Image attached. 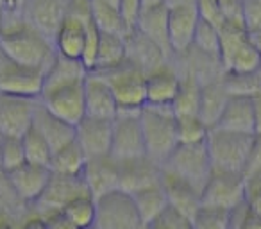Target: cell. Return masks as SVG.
Instances as JSON below:
<instances>
[{
	"label": "cell",
	"instance_id": "obj_9",
	"mask_svg": "<svg viewBox=\"0 0 261 229\" xmlns=\"http://www.w3.org/2000/svg\"><path fill=\"white\" fill-rule=\"evenodd\" d=\"M247 200L245 177L238 172L213 170L200 193V206L231 211Z\"/></svg>",
	"mask_w": 261,
	"mask_h": 229
},
{
	"label": "cell",
	"instance_id": "obj_47",
	"mask_svg": "<svg viewBox=\"0 0 261 229\" xmlns=\"http://www.w3.org/2000/svg\"><path fill=\"white\" fill-rule=\"evenodd\" d=\"M254 106V135L261 136V90L252 95Z\"/></svg>",
	"mask_w": 261,
	"mask_h": 229
},
{
	"label": "cell",
	"instance_id": "obj_55",
	"mask_svg": "<svg viewBox=\"0 0 261 229\" xmlns=\"http://www.w3.org/2000/svg\"><path fill=\"white\" fill-rule=\"evenodd\" d=\"M0 147H2V135H0ZM0 172H2V167H0Z\"/></svg>",
	"mask_w": 261,
	"mask_h": 229
},
{
	"label": "cell",
	"instance_id": "obj_33",
	"mask_svg": "<svg viewBox=\"0 0 261 229\" xmlns=\"http://www.w3.org/2000/svg\"><path fill=\"white\" fill-rule=\"evenodd\" d=\"M200 90H202V83L195 73H181V86H179L177 95L172 102V109H174L175 117L199 115Z\"/></svg>",
	"mask_w": 261,
	"mask_h": 229
},
{
	"label": "cell",
	"instance_id": "obj_28",
	"mask_svg": "<svg viewBox=\"0 0 261 229\" xmlns=\"http://www.w3.org/2000/svg\"><path fill=\"white\" fill-rule=\"evenodd\" d=\"M229 91L225 88L224 75L202 83L200 90V104H199V117L207 128H215L220 120V115L225 108V102L229 98Z\"/></svg>",
	"mask_w": 261,
	"mask_h": 229
},
{
	"label": "cell",
	"instance_id": "obj_26",
	"mask_svg": "<svg viewBox=\"0 0 261 229\" xmlns=\"http://www.w3.org/2000/svg\"><path fill=\"white\" fill-rule=\"evenodd\" d=\"M136 29L145 34L149 40H152L158 47L163 50L167 58H174L168 40V9L165 4H158L152 8H145L140 15Z\"/></svg>",
	"mask_w": 261,
	"mask_h": 229
},
{
	"label": "cell",
	"instance_id": "obj_18",
	"mask_svg": "<svg viewBox=\"0 0 261 229\" xmlns=\"http://www.w3.org/2000/svg\"><path fill=\"white\" fill-rule=\"evenodd\" d=\"M83 179L91 195L97 197L120 188V163L109 154L88 158L83 170Z\"/></svg>",
	"mask_w": 261,
	"mask_h": 229
},
{
	"label": "cell",
	"instance_id": "obj_51",
	"mask_svg": "<svg viewBox=\"0 0 261 229\" xmlns=\"http://www.w3.org/2000/svg\"><path fill=\"white\" fill-rule=\"evenodd\" d=\"M0 229H16V227L4 217V215H0Z\"/></svg>",
	"mask_w": 261,
	"mask_h": 229
},
{
	"label": "cell",
	"instance_id": "obj_17",
	"mask_svg": "<svg viewBox=\"0 0 261 229\" xmlns=\"http://www.w3.org/2000/svg\"><path fill=\"white\" fill-rule=\"evenodd\" d=\"M200 15L197 6H181L168 9V40L174 56H181L192 48Z\"/></svg>",
	"mask_w": 261,
	"mask_h": 229
},
{
	"label": "cell",
	"instance_id": "obj_31",
	"mask_svg": "<svg viewBox=\"0 0 261 229\" xmlns=\"http://www.w3.org/2000/svg\"><path fill=\"white\" fill-rule=\"evenodd\" d=\"M127 59V41L122 34L100 33L98 38L97 58H95L93 70L97 72H108L116 68Z\"/></svg>",
	"mask_w": 261,
	"mask_h": 229
},
{
	"label": "cell",
	"instance_id": "obj_41",
	"mask_svg": "<svg viewBox=\"0 0 261 229\" xmlns=\"http://www.w3.org/2000/svg\"><path fill=\"white\" fill-rule=\"evenodd\" d=\"M147 229H195V227H193L192 218L185 217L179 211H175L174 208L168 206L167 211Z\"/></svg>",
	"mask_w": 261,
	"mask_h": 229
},
{
	"label": "cell",
	"instance_id": "obj_10",
	"mask_svg": "<svg viewBox=\"0 0 261 229\" xmlns=\"http://www.w3.org/2000/svg\"><path fill=\"white\" fill-rule=\"evenodd\" d=\"M40 100L52 115L72 125H77L86 117L84 81H77V83H70L45 91L40 95Z\"/></svg>",
	"mask_w": 261,
	"mask_h": 229
},
{
	"label": "cell",
	"instance_id": "obj_6",
	"mask_svg": "<svg viewBox=\"0 0 261 229\" xmlns=\"http://www.w3.org/2000/svg\"><path fill=\"white\" fill-rule=\"evenodd\" d=\"M93 229H145V225L133 195L118 188L97 197Z\"/></svg>",
	"mask_w": 261,
	"mask_h": 229
},
{
	"label": "cell",
	"instance_id": "obj_25",
	"mask_svg": "<svg viewBox=\"0 0 261 229\" xmlns=\"http://www.w3.org/2000/svg\"><path fill=\"white\" fill-rule=\"evenodd\" d=\"M161 183H163V188L167 192L168 206L193 220V217L200 208V193L192 185L175 177L170 172L163 170Z\"/></svg>",
	"mask_w": 261,
	"mask_h": 229
},
{
	"label": "cell",
	"instance_id": "obj_21",
	"mask_svg": "<svg viewBox=\"0 0 261 229\" xmlns=\"http://www.w3.org/2000/svg\"><path fill=\"white\" fill-rule=\"evenodd\" d=\"M161 177L163 168L147 156L120 163V190L123 192L135 193L147 186L158 185Z\"/></svg>",
	"mask_w": 261,
	"mask_h": 229
},
{
	"label": "cell",
	"instance_id": "obj_37",
	"mask_svg": "<svg viewBox=\"0 0 261 229\" xmlns=\"http://www.w3.org/2000/svg\"><path fill=\"white\" fill-rule=\"evenodd\" d=\"M192 48L206 56H211V58H218V52H220V31H218V27L200 18Z\"/></svg>",
	"mask_w": 261,
	"mask_h": 229
},
{
	"label": "cell",
	"instance_id": "obj_4",
	"mask_svg": "<svg viewBox=\"0 0 261 229\" xmlns=\"http://www.w3.org/2000/svg\"><path fill=\"white\" fill-rule=\"evenodd\" d=\"M254 135L225 131L220 128H211L206 138L207 154H210L213 170L238 172L242 174L252 145Z\"/></svg>",
	"mask_w": 261,
	"mask_h": 229
},
{
	"label": "cell",
	"instance_id": "obj_24",
	"mask_svg": "<svg viewBox=\"0 0 261 229\" xmlns=\"http://www.w3.org/2000/svg\"><path fill=\"white\" fill-rule=\"evenodd\" d=\"M215 128L254 135L252 95H229L224 111L220 115V120Z\"/></svg>",
	"mask_w": 261,
	"mask_h": 229
},
{
	"label": "cell",
	"instance_id": "obj_19",
	"mask_svg": "<svg viewBox=\"0 0 261 229\" xmlns=\"http://www.w3.org/2000/svg\"><path fill=\"white\" fill-rule=\"evenodd\" d=\"M147 104L172 106L181 86V72L170 63V59L147 72Z\"/></svg>",
	"mask_w": 261,
	"mask_h": 229
},
{
	"label": "cell",
	"instance_id": "obj_44",
	"mask_svg": "<svg viewBox=\"0 0 261 229\" xmlns=\"http://www.w3.org/2000/svg\"><path fill=\"white\" fill-rule=\"evenodd\" d=\"M197 9L202 20L220 27L225 22V13L222 9L220 0H197Z\"/></svg>",
	"mask_w": 261,
	"mask_h": 229
},
{
	"label": "cell",
	"instance_id": "obj_49",
	"mask_svg": "<svg viewBox=\"0 0 261 229\" xmlns=\"http://www.w3.org/2000/svg\"><path fill=\"white\" fill-rule=\"evenodd\" d=\"M247 200H249V206L261 217V190L259 192H254V193H250V195H247Z\"/></svg>",
	"mask_w": 261,
	"mask_h": 229
},
{
	"label": "cell",
	"instance_id": "obj_34",
	"mask_svg": "<svg viewBox=\"0 0 261 229\" xmlns=\"http://www.w3.org/2000/svg\"><path fill=\"white\" fill-rule=\"evenodd\" d=\"M61 211L79 229H93L97 217V199L91 193H81L68 200Z\"/></svg>",
	"mask_w": 261,
	"mask_h": 229
},
{
	"label": "cell",
	"instance_id": "obj_35",
	"mask_svg": "<svg viewBox=\"0 0 261 229\" xmlns=\"http://www.w3.org/2000/svg\"><path fill=\"white\" fill-rule=\"evenodd\" d=\"M91 18H93V23L100 33L127 36L122 13H120V8H116V6L102 2V0H91Z\"/></svg>",
	"mask_w": 261,
	"mask_h": 229
},
{
	"label": "cell",
	"instance_id": "obj_3",
	"mask_svg": "<svg viewBox=\"0 0 261 229\" xmlns=\"http://www.w3.org/2000/svg\"><path fill=\"white\" fill-rule=\"evenodd\" d=\"M220 52L218 59L227 73H256L261 70V56L252 34L242 22L225 20L220 27Z\"/></svg>",
	"mask_w": 261,
	"mask_h": 229
},
{
	"label": "cell",
	"instance_id": "obj_39",
	"mask_svg": "<svg viewBox=\"0 0 261 229\" xmlns=\"http://www.w3.org/2000/svg\"><path fill=\"white\" fill-rule=\"evenodd\" d=\"M25 150H23L22 136H2L0 147V167L2 172H11L22 163H25Z\"/></svg>",
	"mask_w": 261,
	"mask_h": 229
},
{
	"label": "cell",
	"instance_id": "obj_12",
	"mask_svg": "<svg viewBox=\"0 0 261 229\" xmlns=\"http://www.w3.org/2000/svg\"><path fill=\"white\" fill-rule=\"evenodd\" d=\"M81 193H90L83 175H63L52 172L47 188L40 195V199L34 202V206H36L38 215L45 217L52 211L63 210L68 200H72Z\"/></svg>",
	"mask_w": 261,
	"mask_h": 229
},
{
	"label": "cell",
	"instance_id": "obj_23",
	"mask_svg": "<svg viewBox=\"0 0 261 229\" xmlns=\"http://www.w3.org/2000/svg\"><path fill=\"white\" fill-rule=\"evenodd\" d=\"M90 23L93 22H84V20H79L75 16L66 15L63 23L59 26L58 33L54 34V40H52L56 54L81 61L84 45H86V33Z\"/></svg>",
	"mask_w": 261,
	"mask_h": 229
},
{
	"label": "cell",
	"instance_id": "obj_56",
	"mask_svg": "<svg viewBox=\"0 0 261 229\" xmlns=\"http://www.w3.org/2000/svg\"><path fill=\"white\" fill-rule=\"evenodd\" d=\"M0 215H2V213H0Z\"/></svg>",
	"mask_w": 261,
	"mask_h": 229
},
{
	"label": "cell",
	"instance_id": "obj_7",
	"mask_svg": "<svg viewBox=\"0 0 261 229\" xmlns=\"http://www.w3.org/2000/svg\"><path fill=\"white\" fill-rule=\"evenodd\" d=\"M140 111L142 109H118L116 117L113 118L109 156L115 158L118 163L147 156L140 125Z\"/></svg>",
	"mask_w": 261,
	"mask_h": 229
},
{
	"label": "cell",
	"instance_id": "obj_2",
	"mask_svg": "<svg viewBox=\"0 0 261 229\" xmlns=\"http://www.w3.org/2000/svg\"><path fill=\"white\" fill-rule=\"evenodd\" d=\"M143 142H145L147 158L163 168L174 149L179 145L177 117L172 106L145 104L140 111Z\"/></svg>",
	"mask_w": 261,
	"mask_h": 229
},
{
	"label": "cell",
	"instance_id": "obj_27",
	"mask_svg": "<svg viewBox=\"0 0 261 229\" xmlns=\"http://www.w3.org/2000/svg\"><path fill=\"white\" fill-rule=\"evenodd\" d=\"M125 41H127V59L130 63H135L145 73L170 59L163 54V50L152 40H149L138 29H135L133 33L127 34Z\"/></svg>",
	"mask_w": 261,
	"mask_h": 229
},
{
	"label": "cell",
	"instance_id": "obj_13",
	"mask_svg": "<svg viewBox=\"0 0 261 229\" xmlns=\"http://www.w3.org/2000/svg\"><path fill=\"white\" fill-rule=\"evenodd\" d=\"M38 98L0 91V135L22 136L33 124Z\"/></svg>",
	"mask_w": 261,
	"mask_h": 229
},
{
	"label": "cell",
	"instance_id": "obj_57",
	"mask_svg": "<svg viewBox=\"0 0 261 229\" xmlns=\"http://www.w3.org/2000/svg\"><path fill=\"white\" fill-rule=\"evenodd\" d=\"M22 2H23V0H22Z\"/></svg>",
	"mask_w": 261,
	"mask_h": 229
},
{
	"label": "cell",
	"instance_id": "obj_22",
	"mask_svg": "<svg viewBox=\"0 0 261 229\" xmlns=\"http://www.w3.org/2000/svg\"><path fill=\"white\" fill-rule=\"evenodd\" d=\"M33 128H36L41 135L45 136V140L50 145L52 152L58 149H61L63 145L70 143L72 140H75V125L68 124V122L61 120L56 115H52L38 98L36 108H34L33 115Z\"/></svg>",
	"mask_w": 261,
	"mask_h": 229
},
{
	"label": "cell",
	"instance_id": "obj_11",
	"mask_svg": "<svg viewBox=\"0 0 261 229\" xmlns=\"http://www.w3.org/2000/svg\"><path fill=\"white\" fill-rule=\"evenodd\" d=\"M43 70L13 63L0 52V91L40 98L43 88Z\"/></svg>",
	"mask_w": 261,
	"mask_h": 229
},
{
	"label": "cell",
	"instance_id": "obj_8",
	"mask_svg": "<svg viewBox=\"0 0 261 229\" xmlns=\"http://www.w3.org/2000/svg\"><path fill=\"white\" fill-rule=\"evenodd\" d=\"M102 73L111 86L118 109H142L147 104V73L142 68H138L135 63L125 59L116 68Z\"/></svg>",
	"mask_w": 261,
	"mask_h": 229
},
{
	"label": "cell",
	"instance_id": "obj_20",
	"mask_svg": "<svg viewBox=\"0 0 261 229\" xmlns=\"http://www.w3.org/2000/svg\"><path fill=\"white\" fill-rule=\"evenodd\" d=\"M113 135V120L95 117H84L75 125V140L83 147L88 158L109 154Z\"/></svg>",
	"mask_w": 261,
	"mask_h": 229
},
{
	"label": "cell",
	"instance_id": "obj_30",
	"mask_svg": "<svg viewBox=\"0 0 261 229\" xmlns=\"http://www.w3.org/2000/svg\"><path fill=\"white\" fill-rule=\"evenodd\" d=\"M130 195L135 199L145 229L150 227L168 208V199H167V192L163 188V183L147 186V188L138 190V192L130 193Z\"/></svg>",
	"mask_w": 261,
	"mask_h": 229
},
{
	"label": "cell",
	"instance_id": "obj_29",
	"mask_svg": "<svg viewBox=\"0 0 261 229\" xmlns=\"http://www.w3.org/2000/svg\"><path fill=\"white\" fill-rule=\"evenodd\" d=\"M88 70L79 59H70L65 56L56 54V58L52 59L50 66L45 70L43 75V88H41V93L48 90H54V88L65 86L70 83H77V81H84Z\"/></svg>",
	"mask_w": 261,
	"mask_h": 229
},
{
	"label": "cell",
	"instance_id": "obj_54",
	"mask_svg": "<svg viewBox=\"0 0 261 229\" xmlns=\"http://www.w3.org/2000/svg\"><path fill=\"white\" fill-rule=\"evenodd\" d=\"M102 2H108V4H113L116 8H120V0H102Z\"/></svg>",
	"mask_w": 261,
	"mask_h": 229
},
{
	"label": "cell",
	"instance_id": "obj_1",
	"mask_svg": "<svg viewBox=\"0 0 261 229\" xmlns=\"http://www.w3.org/2000/svg\"><path fill=\"white\" fill-rule=\"evenodd\" d=\"M0 52L13 63L43 72L56 58V48L50 38L23 18L0 26Z\"/></svg>",
	"mask_w": 261,
	"mask_h": 229
},
{
	"label": "cell",
	"instance_id": "obj_53",
	"mask_svg": "<svg viewBox=\"0 0 261 229\" xmlns=\"http://www.w3.org/2000/svg\"><path fill=\"white\" fill-rule=\"evenodd\" d=\"M252 40H254V43H256L257 50H259V56H261V31L256 34H252Z\"/></svg>",
	"mask_w": 261,
	"mask_h": 229
},
{
	"label": "cell",
	"instance_id": "obj_32",
	"mask_svg": "<svg viewBox=\"0 0 261 229\" xmlns=\"http://www.w3.org/2000/svg\"><path fill=\"white\" fill-rule=\"evenodd\" d=\"M88 156L84 154L83 147L77 140H72L70 143L63 145L61 149L52 152L50 170L54 174L63 175H83V170L86 167Z\"/></svg>",
	"mask_w": 261,
	"mask_h": 229
},
{
	"label": "cell",
	"instance_id": "obj_40",
	"mask_svg": "<svg viewBox=\"0 0 261 229\" xmlns=\"http://www.w3.org/2000/svg\"><path fill=\"white\" fill-rule=\"evenodd\" d=\"M192 222L195 229H227L229 211L218 210V208L200 206Z\"/></svg>",
	"mask_w": 261,
	"mask_h": 229
},
{
	"label": "cell",
	"instance_id": "obj_46",
	"mask_svg": "<svg viewBox=\"0 0 261 229\" xmlns=\"http://www.w3.org/2000/svg\"><path fill=\"white\" fill-rule=\"evenodd\" d=\"M45 222H47L48 229H79L61 210L59 211H52V213L45 215Z\"/></svg>",
	"mask_w": 261,
	"mask_h": 229
},
{
	"label": "cell",
	"instance_id": "obj_43",
	"mask_svg": "<svg viewBox=\"0 0 261 229\" xmlns=\"http://www.w3.org/2000/svg\"><path fill=\"white\" fill-rule=\"evenodd\" d=\"M142 11H143V0H120V13H122L127 34L136 29Z\"/></svg>",
	"mask_w": 261,
	"mask_h": 229
},
{
	"label": "cell",
	"instance_id": "obj_52",
	"mask_svg": "<svg viewBox=\"0 0 261 229\" xmlns=\"http://www.w3.org/2000/svg\"><path fill=\"white\" fill-rule=\"evenodd\" d=\"M163 4V0H143V9L145 8H152V6Z\"/></svg>",
	"mask_w": 261,
	"mask_h": 229
},
{
	"label": "cell",
	"instance_id": "obj_48",
	"mask_svg": "<svg viewBox=\"0 0 261 229\" xmlns=\"http://www.w3.org/2000/svg\"><path fill=\"white\" fill-rule=\"evenodd\" d=\"M20 229H48V227H47L45 218L38 215V217H33V218H29V220H25V224Z\"/></svg>",
	"mask_w": 261,
	"mask_h": 229
},
{
	"label": "cell",
	"instance_id": "obj_15",
	"mask_svg": "<svg viewBox=\"0 0 261 229\" xmlns=\"http://www.w3.org/2000/svg\"><path fill=\"white\" fill-rule=\"evenodd\" d=\"M84 104H86V117L106 118V120H113L116 117L118 104L102 72L91 70L84 77Z\"/></svg>",
	"mask_w": 261,
	"mask_h": 229
},
{
	"label": "cell",
	"instance_id": "obj_5",
	"mask_svg": "<svg viewBox=\"0 0 261 229\" xmlns=\"http://www.w3.org/2000/svg\"><path fill=\"white\" fill-rule=\"evenodd\" d=\"M165 172H170L175 177L182 179L192 185L199 193H202L211 172L210 154H207L206 142L204 143H179L174 152L168 156L163 165Z\"/></svg>",
	"mask_w": 261,
	"mask_h": 229
},
{
	"label": "cell",
	"instance_id": "obj_50",
	"mask_svg": "<svg viewBox=\"0 0 261 229\" xmlns=\"http://www.w3.org/2000/svg\"><path fill=\"white\" fill-rule=\"evenodd\" d=\"M163 4L167 6V9H172L181 6H197V0H163Z\"/></svg>",
	"mask_w": 261,
	"mask_h": 229
},
{
	"label": "cell",
	"instance_id": "obj_16",
	"mask_svg": "<svg viewBox=\"0 0 261 229\" xmlns=\"http://www.w3.org/2000/svg\"><path fill=\"white\" fill-rule=\"evenodd\" d=\"M68 2L70 0H23V20L54 40V34L66 16Z\"/></svg>",
	"mask_w": 261,
	"mask_h": 229
},
{
	"label": "cell",
	"instance_id": "obj_36",
	"mask_svg": "<svg viewBox=\"0 0 261 229\" xmlns=\"http://www.w3.org/2000/svg\"><path fill=\"white\" fill-rule=\"evenodd\" d=\"M22 143H23V150H25L27 161L50 167L52 149H50V145H48L47 140H45V136L41 135L36 128H33V124H31V128L22 135Z\"/></svg>",
	"mask_w": 261,
	"mask_h": 229
},
{
	"label": "cell",
	"instance_id": "obj_45",
	"mask_svg": "<svg viewBox=\"0 0 261 229\" xmlns=\"http://www.w3.org/2000/svg\"><path fill=\"white\" fill-rule=\"evenodd\" d=\"M261 172V136L254 135L252 145H250L249 156H247L245 167H243L242 175L245 179H249L250 175L259 174Z\"/></svg>",
	"mask_w": 261,
	"mask_h": 229
},
{
	"label": "cell",
	"instance_id": "obj_14",
	"mask_svg": "<svg viewBox=\"0 0 261 229\" xmlns=\"http://www.w3.org/2000/svg\"><path fill=\"white\" fill-rule=\"evenodd\" d=\"M6 177L16 195L22 199V202L34 204L47 188L52 177V170L50 167H45V165L25 161L15 170L6 172Z\"/></svg>",
	"mask_w": 261,
	"mask_h": 229
},
{
	"label": "cell",
	"instance_id": "obj_42",
	"mask_svg": "<svg viewBox=\"0 0 261 229\" xmlns=\"http://www.w3.org/2000/svg\"><path fill=\"white\" fill-rule=\"evenodd\" d=\"M242 22L250 34L261 31V0H242Z\"/></svg>",
	"mask_w": 261,
	"mask_h": 229
},
{
	"label": "cell",
	"instance_id": "obj_38",
	"mask_svg": "<svg viewBox=\"0 0 261 229\" xmlns=\"http://www.w3.org/2000/svg\"><path fill=\"white\" fill-rule=\"evenodd\" d=\"M210 128L202 122L199 115L177 117V136L179 143H204Z\"/></svg>",
	"mask_w": 261,
	"mask_h": 229
}]
</instances>
